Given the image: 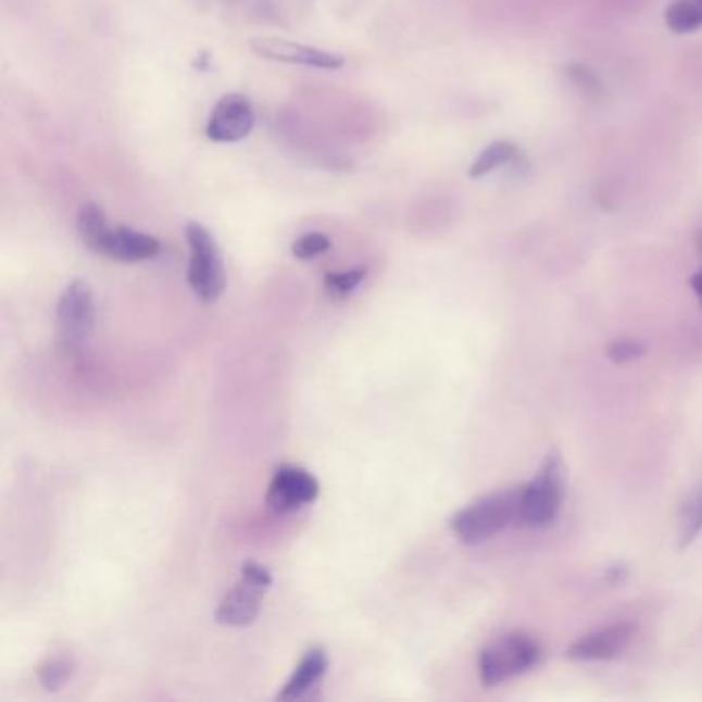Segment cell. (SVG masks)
Returning a JSON list of instances; mask_svg holds the SVG:
<instances>
[{"label":"cell","mask_w":702,"mask_h":702,"mask_svg":"<svg viewBox=\"0 0 702 702\" xmlns=\"http://www.w3.org/2000/svg\"><path fill=\"white\" fill-rule=\"evenodd\" d=\"M522 487L490 492L451 517V529L462 544H482L509 526H519Z\"/></svg>","instance_id":"6da1fadb"},{"label":"cell","mask_w":702,"mask_h":702,"mask_svg":"<svg viewBox=\"0 0 702 702\" xmlns=\"http://www.w3.org/2000/svg\"><path fill=\"white\" fill-rule=\"evenodd\" d=\"M542 657L540 643L522 630L505 632L480 651L478 672L487 688L509 682L536 667Z\"/></svg>","instance_id":"7a4b0ae2"},{"label":"cell","mask_w":702,"mask_h":702,"mask_svg":"<svg viewBox=\"0 0 702 702\" xmlns=\"http://www.w3.org/2000/svg\"><path fill=\"white\" fill-rule=\"evenodd\" d=\"M565 464L556 451H550L538 474L522 487L519 526L540 529L559 517L565 501Z\"/></svg>","instance_id":"3957f363"},{"label":"cell","mask_w":702,"mask_h":702,"mask_svg":"<svg viewBox=\"0 0 702 702\" xmlns=\"http://www.w3.org/2000/svg\"><path fill=\"white\" fill-rule=\"evenodd\" d=\"M186 239L190 248L188 285L200 301L215 303L227 287V273L216 239L200 223L186 225Z\"/></svg>","instance_id":"277c9868"},{"label":"cell","mask_w":702,"mask_h":702,"mask_svg":"<svg viewBox=\"0 0 702 702\" xmlns=\"http://www.w3.org/2000/svg\"><path fill=\"white\" fill-rule=\"evenodd\" d=\"M273 587L271 571L255 561L241 565L239 584L227 591L216 607L215 618L223 626H250L258 618L262 598Z\"/></svg>","instance_id":"5b68a950"},{"label":"cell","mask_w":702,"mask_h":702,"mask_svg":"<svg viewBox=\"0 0 702 702\" xmlns=\"http://www.w3.org/2000/svg\"><path fill=\"white\" fill-rule=\"evenodd\" d=\"M59 338L68 352H80L96 328V294L85 280H73L60 294Z\"/></svg>","instance_id":"8992f818"},{"label":"cell","mask_w":702,"mask_h":702,"mask_svg":"<svg viewBox=\"0 0 702 702\" xmlns=\"http://www.w3.org/2000/svg\"><path fill=\"white\" fill-rule=\"evenodd\" d=\"M317 497H319V482L312 472L301 466L285 464L274 472L266 492V505L273 509L274 513L285 515V513L299 511L305 505H312Z\"/></svg>","instance_id":"52a82bcc"},{"label":"cell","mask_w":702,"mask_h":702,"mask_svg":"<svg viewBox=\"0 0 702 702\" xmlns=\"http://www.w3.org/2000/svg\"><path fill=\"white\" fill-rule=\"evenodd\" d=\"M252 101L241 93H225L218 99L206 122V137L215 142H239L254 130Z\"/></svg>","instance_id":"ba28073f"},{"label":"cell","mask_w":702,"mask_h":702,"mask_svg":"<svg viewBox=\"0 0 702 702\" xmlns=\"http://www.w3.org/2000/svg\"><path fill=\"white\" fill-rule=\"evenodd\" d=\"M250 48L260 59L293 64V66H308V68H322V71H336L344 66V57L336 52L322 50L308 43H297L289 39H252Z\"/></svg>","instance_id":"9c48e42d"},{"label":"cell","mask_w":702,"mask_h":702,"mask_svg":"<svg viewBox=\"0 0 702 702\" xmlns=\"http://www.w3.org/2000/svg\"><path fill=\"white\" fill-rule=\"evenodd\" d=\"M635 632H637V626L632 623H614V625L596 628L566 649V660H573V662L616 660L618 655L625 653Z\"/></svg>","instance_id":"30bf717a"},{"label":"cell","mask_w":702,"mask_h":702,"mask_svg":"<svg viewBox=\"0 0 702 702\" xmlns=\"http://www.w3.org/2000/svg\"><path fill=\"white\" fill-rule=\"evenodd\" d=\"M159 252L161 243L153 235L142 234L130 227H110L96 254L108 255L124 264H137L145 260H153Z\"/></svg>","instance_id":"8fae6325"},{"label":"cell","mask_w":702,"mask_h":702,"mask_svg":"<svg viewBox=\"0 0 702 702\" xmlns=\"http://www.w3.org/2000/svg\"><path fill=\"white\" fill-rule=\"evenodd\" d=\"M326 672H328V653L322 647H313L294 667L291 678L280 688V692L276 694V701L305 699L313 688H317V684L324 680Z\"/></svg>","instance_id":"7c38bea8"},{"label":"cell","mask_w":702,"mask_h":702,"mask_svg":"<svg viewBox=\"0 0 702 702\" xmlns=\"http://www.w3.org/2000/svg\"><path fill=\"white\" fill-rule=\"evenodd\" d=\"M519 156H522V153L513 142L497 140V142L488 145L487 149L474 159V163L469 165L468 176L472 179L488 176V174H492L494 170H499L503 165L515 163Z\"/></svg>","instance_id":"4fadbf2b"},{"label":"cell","mask_w":702,"mask_h":702,"mask_svg":"<svg viewBox=\"0 0 702 702\" xmlns=\"http://www.w3.org/2000/svg\"><path fill=\"white\" fill-rule=\"evenodd\" d=\"M77 227L80 239L93 252H98L101 239L110 231V223L105 218V213L101 211V206H98L96 202H85L78 209Z\"/></svg>","instance_id":"5bb4252c"},{"label":"cell","mask_w":702,"mask_h":702,"mask_svg":"<svg viewBox=\"0 0 702 702\" xmlns=\"http://www.w3.org/2000/svg\"><path fill=\"white\" fill-rule=\"evenodd\" d=\"M665 23L674 34H692L702 27V0H674L665 11Z\"/></svg>","instance_id":"9a60e30c"},{"label":"cell","mask_w":702,"mask_h":702,"mask_svg":"<svg viewBox=\"0 0 702 702\" xmlns=\"http://www.w3.org/2000/svg\"><path fill=\"white\" fill-rule=\"evenodd\" d=\"M365 276H367V268L328 273L324 276V289H326L328 297H333L334 301H342V299L351 297L352 291L365 280Z\"/></svg>","instance_id":"2e32d148"},{"label":"cell","mask_w":702,"mask_h":702,"mask_svg":"<svg viewBox=\"0 0 702 702\" xmlns=\"http://www.w3.org/2000/svg\"><path fill=\"white\" fill-rule=\"evenodd\" d=\"M702 531V485L684 505L682 519H680V547H688L694 542Z\"/></svg>","instance_id":"e0dca14e"},{"label":"cell","mask_w":702,"mask_h":702,"mask_svg":"<svg viewBox=\"0 0 702 702\" xmlns=\"http://www.w3.org/2000/svg\"><path fill=\"white\" fill-rule=\"evenodd\" d=\"M73 664L64 657H52L46 660L43 664L38 667V680L43 690L48 692H57L62 686L73 678Z\"/></svg>","instance_id":"ac0fdd59"},{"label":"cell","mask_w":702,"mask_h":702,"mask_svg":"<svg viewBox=\"0 0 702 702\" xmlns=\"http://www.w3.org/2000/svg\"><path fill=\"white\" fill-rule=\"evenodd\" d=\"M333 248V239L322 231H312V234L301 235L291 246L297 260H312L317 255L326 254Z\"/></svg>","instance_id":"d6986e66"},{"label":"cell","mask_w":702,"mask_h":702,"mask_svg":"<svg viewBox=\"0 0 702 702\" xmlns=\"http://www.w3.org/2000/svg\"><path fill=\"white\" fill-rule=\"evenodd\" d=\"M644 351H647V347L641 340H637V338H618V340L610 342L607 356L614 363H630L635 359H641Z\"/></svg>","instance_id":"ffe728a7"},{"label":"cell","mask_w":702,"mask_h":702,"mask_svg":"<svg viewBox=\"0 0 702 702\" xmlns=\"http://www.w3.org/2000/svg\"><path fill=\"white\" fill-rule=\"evenodd\" d=\"M690 287H692L694 294L699 297V301H701L702 308V268L701 271H699V273L694 274L692 278H690Z\"/></svg>","instance_id":"44dd1931"},{"label":"cell","mask_w":702,"mask_h":702,"mask_svg":"<svg viewBox=\"0 0 702 702\" xmlns=\"http://www.w3.org/2000/svg\"><path fill=\"white\" fill-rule=\"evenodd\" d=\"M699 248H701V252H702V235L701 237H699Z\"/></svg>","instance_id":"7402d4cb"}]
</instances>
